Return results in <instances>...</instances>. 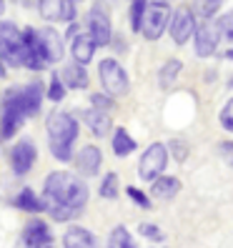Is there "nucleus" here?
Returning a JSON list of instances; mask_svg holds the SVG:
<instances>
[{
    "label": "nucleus",
    "instance_id": "1",
    "mask_svg": "<svg viewBox=\"0 0 233 248\" xmlns=\"http://www.w3.org/2000/svg\"><path fill=\"white\" fill-rule=\"evenodd\" d=\"M88 186L80 178H76L73 173L65 170H55L46 178L43 186V203H46V211L53 216V221L65 223L70 218L80 216V211L88 203Z\"/></svg>",
    "mask_w": 233,
    "mask_h": 248
},
{
    "label": "nucleus",
    "instance_id": "2",
    "mask_svg": "<svg viewBox=\"0 0 233 248\" xmlns=\"http://www.w3.org/2000/svg\"><path fill=\"white\" fill-rule=\"evenodd\" d=\"M78 138V121L70 113H53L48 118V145L55 160L73 158V143Z\"/></svg>",
    "mask_w": 233,
    "mask_h": 248
},
{
    "label": "nucleus",
    "instance_id": "3",
    "mask_svg": "<svg viewBox=\"0 0 233 248\" xmlns=\"http://www.w3.org/2000/svg\"><path fill=\"white\" fill-rule=\"evenodd\" d=\"M25 108L20 100V85L10 88L3 95V106H0V138L8 140L18 133V128L25 123Z\"/></svg>",
    "mask_w": 233,
    "mask_h": 248
},
{
    "label": "nucleus",
    "instance_id": "4",
    "mask_svg": "<svg viewBox=\"0 0 233 248\" xmlns=\"http://www.w3.org/2000/svg\"><path fill=\"white\" fill-rule=\"evenodd\" d=\"M0 61L3 65L20 68L23 65V33L16 23H0Z\"/></svg>",
    "mask_w": 233,
    "mask_h": 248
},
{
    "label": "nucleus",
    "instance_id": "5",
    "mask_svg": "<svg viewBox=\"0 0 233 248\" xmlns=\"http://www.w3.org/2000/svg\"><path fill=\"white\" fill-rule=\"evenodd\" d=\"M98 76H100V85L108 91V95L121 98L128 93L130 88V80H128V73L125 68L115 61V58H103L98 65Z\"/></svg>",
    "mask_w": 233,
    "mask_h": 248
},
{
    "label": "nucleus",
    "instance_id": "6",
    "mask_svg": "<svg viewBox=\"0 0 233 248\" xmlns=\"http://www.w3.org/2000/svg\"><path fill=\"white\" fill-rule=\"evenodd\" d=\"M171 5L166 0H155V3H148L145 8V16L140 23V33L148 38V40H158L163 35V31L171 25Z\"/></svg>",
    "mask_w": 233,
    "mask_h": 248
},
{
    "label": "nucleus",
    "instance_id": "7",
    "mask_svg": "<svg viewBox=\"0 0 233 248\" xmlns=\"http://www.w3.org/2000/svg\"><path fill=\"white\" fill-rule=\"evenodd\" d=\"M168 166V148L163 143H151L148 148L143 151L140 155V163H138V176L143 181L153 183L155 178L163 176V170Z\"/></svg>",
    "mask_w": 233,
    "mask_h": 248
},
{
    "label": "nucleus",
    "instance_id": "8",
    "mask_svg": "<svg viewBox=\"0 0 233 248\" xmlns=\"http://www.w3.org/2000/svg\"><path fill=\"white\" fill-rule=\"evenodd\" d=\"M23 33V65L31 68V70H43L50 65V58H48V50L40 40V33L35 28H25Z\"/></svg>",
    "mask_w": 233,
    "mask_h": 248
},
{
    "label": "nucleus",
    "instance_id": "9",
    "mask_svg": "<svg viewBox=\"0 0 233 248\" xmlns=\"http://www.w3.org/2000/svg\"><path fill=\"white\" fill-rule=\"evenodd\" d=\"M221 40H223V35H221V25H218V20H206L203 25H198L196 33H193V46H196L198 58L213 55Z\"/></svg>",
    "mask_w": 233,
    "mask_h": 248
},
{
    "label": "nucleus",
    "instance_id": "10",
    "mask_svg": "<svg viewBox=\"0 0 233 248\" xmlns=\"http://www.w3.org/2000/svg\"><path fill=\"white\" fill-rule=\"evenodd\" d=\"M196 33V16L188 5H181L176 13L171 16V38L176 46H186Z\"/></svg>",
    "mask_w": 233,
    "mask_h": 248
},
{
    "label": "nucleus",
    "instance_id": "11",
    "mask_svg": "<svg viewBox=\"0 0 233 248\" xmlns=\"http://www.w3.org/2000/svg\"><path fill=\"white\" fill-rule=\"evenodd\" d=\"M35 158H38L35 143L28 140V138L18 140L16 145H13V151H10V168H13V173H16V176H25V173L33 168Z\"/></svg>",
    "mask_w": 233,
    "mask_h": 248
},
{
    "label": "nucleus",
    "instance_id": "12",
    "mask_svg": "<svg viewBox=\"0 0 233 248\" xmlns=\"http://www.w3.org/2000/svg\"><path fill=\"white\" fill-rule=\"evenodd\" d=\"M88 33L95 40V46H108L113 38V28H110V18L103 10V5H93L88 13Z\"/></svg>",
    "mask_w": 233,
    "mask_h": 248
},
{
    "label": "nucleus",
    "instance_id": "13",
    "mask_svg": "<svg viewBox=\"0 0 233 248\" xmlns=\"http://www.w3.org/2000/svg\"><path fill=\"white\" fill-rule=\"evenodd\" d=\"M20 238L25 248H53V233L48 223H43L40 218H33V221L25 223Z\"/></svg>",
    "mask_w": 233,
    "mask_h": 248
},
{
    "label": "nucleus",
    "instance_id": "14",
    "mask_svg": "<svg viewBox=\"0 0 233 248\" xmlns=\"http://www.w3.org/2000/svg\"><path fill=\"white\" fill-rule=\"evenodd\" d=\"M100 163H103V153H100L98 145H83L76 155V168L80 176H95L100 170Z\"/></svg>",
    "mask_w": 233,
    "mask_h": 248
},
{
    "label": "nucleus",
    "instance_id": "15",
    "mask_svg": "<svg viewBox=\"0 0 233 248\" xmlns=\"http://www.w3.org/2000/svg\"><path fill=\"white\" fill-rule=\"evenodd\" d=\"M95 40L91 38L88 31H78L76 35H73V43H70V50H73V58H76V63L78 65H85V63H91L93 61V53H95Z\"/></svg>",
    "mask_w": 233,
    "mask_h": 248
},
{
    "label": "nucleus",
    "instance_id": "16",
    "mask_svg": "<svg viewBox=\"0 0 233 248\" xmlns=\"http://www.w3.org/2000/svg\"><path fill=\"white\" fill-rule=\"evenodd\" d=\"M63 248H98L95 236L83 226H70L63 233Z\"/></svg>",
    "mask_w": 233,
    "mask_h": 248
},
{
    "label": "nucleus",
    "instance_id": "17",
    "mask_svg": "<svg viewBox=\"0 0 233 248\" xmlns=\"http://www.w3.org/2000/svg\"><path fill=\"white\" fill-rule=\"evenodd\" d=\"M20 100H23V108H25V115H35L40 110V103H43V83H28V85H20Z\"/></svg>",
    "mask_w": 233,
    "mask_h": 248
},
{
    "label": "nucleus",
    "instance_id": "18",
    "mask_svg": "<svg viewBox=\"0 0 233 248\" xmlns=\"http://www.w3.org/2000/svg\"><path fill=\"white\" fill-rule=\"evenodd\" d=\"M181 191V181L176 176H161L151 183V196L158 198V201H171L176 198Z\"/></svg>",
    "mask_w": 233,
    "mask_h": 248
},
{
    "label": "nucleus",
    "instance_id": "19",
    "mask_svg": "<svg viewBox=\"0 0 233 248\" xmlns=\"http://www.w3.org/2000/svg\"><path fill=\"white\" fill-rule=\"evenodd\" d=\"M83 123L88 125V128L93 130V136H98V138H103L108 130H110V118H108V113H106V110H98V108L83 110Z\"/></svg>",
    "mask_w": 233,
    "mask_h": 248
},
{
    "label": "nucleus",
    "instance_id": "20",
    "mask_svg": "<svg viewBox=\"0 0 233 248\" xmlns=\"http://www.w3.org/2000/svg\"><path fill=\"white\" fill-rule=\"evenodd\" d=\"M61 80L65 88H73V91H83L85 85H88V73H85L83 65L78 63H68L61 73Z\"/></svg>",
    "mask_w": 233,
    "mask_h": 248
},
{
    "label": "nucleus",
    "instance_id": "21",
    "mask_svg": "<svg viewBox=\"0 0 233 248\" xmlns=\"http://www.w3.org/2000/svg\"><path fill=\"white\" fill-rule=\"evenodd\" d=\"M38 33H40L43 46H46V50H48L50 63H58L63 58V38L58 35L53 28H43V31H38Z\"/></svg>",
    "mask_w": 233,
    "mask_h": 248
},
{
    "label": "nucleus",
    "instance_id": "22",
    "mask_svg": "<svg viewBox=\"0 0 233 248\" xmlns=\"http://www.w3.org/2000/svg\"><path fill=\"white\" fill-rule=\"evenodd\" d=\"M13 203H16V208L20 211H28V213H40L46 211V203H43V198H38L31 188H23V191H18V196L13 198Z\"/></svg>",
    "mask_w": 233,
    "mask_h": 248
},
{
    "label": "nucleus",
    "instance_id": "23",
    "mask_svg": "<svg viewBox=\"0 0 233 248\" xmlns=\"http://www.w3.org/2000/svg\"><path fill=\"white\" fill-rule=\"evenodd\" d=\"M110 145H113V153L118 155V158H125V155H130V153L136 151V140L130 138V133H128L125 128H115L113 130Z\"/></svg>",
    "mask_w": 233,
    "mask_h": 248
},
{
    "label": "nucleus",
    "instance_id": "24",
    "mask_svg": "<svg viewBox=\"0 0 233 248\" xmlns=\"http://www.w3.org/2000/svg\"><path fill=\"white\" fill-rule=\"evenodd\" d=\"M181 70H183V63L178 61V58H171V61H166V63L161 65V70H158V85H161V88H171V85L178 80Z\"/></svg>",
    "mask_w": 233,
    "mask_h": 248
},
{
    "label": "nucleus",
    "instance_id": "25",
    "mask_svg": "<svg viewBox=\"0 0 233 248\" xmlns=\"http://www.w3.org/2000/svg\"><path fill=\"white\" fill-rule=\"evenodd\" d=\"M108 248H138L125 226H115L108 236Z\"/></svg>",
    "mask_w": 233,
    "mask_h": 248
},
{
    "label": "nucleus",
    "instance_id": "26",
    "mask_svg": "<svg viewBox=\"0 0 233 248\" xmlns=\"http://www.w3.org/2000/svg\"><path fill=\"white\" fill-rule=\"evenodd\" d=\"M221 8V0H196L193 3V16L196 18H206V20H211L213 16H216V10Z\"/></svg>",
    "mask_w": 233,
    "mask_h": 248
},
{
    "label": "nucleus",
    "instance_id": "27",
    "mask_svg": "<svg viewBox=\"0 0 233 248\" xmlns=\"http://www.w3.org/2000/svg\"><path fill=\"white\" fill-rule=\"evenodd\" d=\"M145 8H148V0H133V3H130V28H133V33L140 31Z\"/></svg>",
    "mask_w": 233,
    "mask_h": 248
},
{
    "label": "nucleus",
    "instance_id": "28",
    "mask_svg": "<svg viewBox=\"0 0 233 248\" xmlns=\"http://www.w3.org/2000/svg\"><path fill=\"white\" fill-rule=\"evenodd\" d=\"M100 196L113 201V198H118V176L115 173H106L103 181H100Z\"/></svg>",
    "mask_w": 233,
    "mask_h": 248
},
{
    "label": "nucleus",
    "instance_id": "29",
    "mask_svg": "<svg viewBox=\"0 0 233 248\" xmlns=\"http://www.w3.org/2000/svg\"><path fill=\"white\" fill-rule=\"evenodd\" d=\"M40 13L48 20H63V0H43Z\"/></svg>",
    "mask_w": 233,
    "mask_h": 248
},
{
    "label": "nucleus",
    "instance_id": "30",
    "mask_svg": "<svg viewBox=\"0 0 233 248\" xmlns=\"http://www.w3.org/2000/svg\"><path fill=\"white\" fill-rule=\"evenodd\" d=\"M138 233H140L143 238L153 241V243H163V238H166V233L158 228L155 223H140V226H138Z\"/></svg>",
    "mask_w": 233,
    "mask_h": 248
},
{
    "label": "nucleus",
    "instance_id": "31",
    "mask_svg": "<svg viewBox=\"0 0 233 248\" xmlns=\"http://www.w3.org/2000/svg\"><path fill=\"white\" fill-rule=\"evenodd\" d=\"M125 193H128V198L133 201L136 206H140V208H145V211H148V208L153 206V203H151V198L145 196V193L140 191V188H136V186H128V188H125Z\"/></svg>",
    "mask_w": 233,
    "mask_h": 248
},
{
    "label": "nucleus",
    "instance_id": "32",
    "mask_svg": "<svg viewBox=\"0 0 233 248\" xmlns=\"http://www.w3.org/2000/svg\"><path fill=\"white\" fill-rule=\"evenodd\" d=\"M63 95H65V85H63V80H61V76H55L50 78V85H48V98L53 100V103H58V100H63Z\"/></svg>",
    "mask_w": 233,
    "mask_h": 248
},
{
    "label": "nucleus",
    "instance_id": "33",
    "mask_svg": "<svg viewBox=\"0 0 233 248\" xmlns=\"http://www.w3.org/2000/svg\"><path fill=\"white\" fill-rule=\"evenodd\" d=\"M218 123H221V128H223V130L233 133V98H231L228 103L221 108V113H218Z\"/></svg>",
    "mask_w": 233,
    "mask_h": 248
},
{
    "label": "nucleus",
    "instance_id": "34",
    "mask_svg": "<svg viewBox=\"0 0 233 248\" xmlns=\"http://www.w3.org/2000/svg\"><path fill=\"white\" fill-rule=\"evenodd\" d=\"M218 25H221V35H223L226 40L233 43V10H228L226 16L218 20Z\"/></svg>",
    "mask_w": 233,
    "mask_h": 248
},
{
    "label": "nucleus",
    "instance_id": "35",
    "mask_svg": "<svg viewBox=\"0 0 233 248\" xmlns=\"http://www.w3.org/2000/svg\"><path fill=\"white\" fill-rule=\"evenodd\" d=\"M171 153H173V158H176L178 163H183V160L188 158V143H183V140H171Z\"/></svg>",
    "mask_w": 233,
    "mask_h": 248
},
{
    "label": "nucleus",
    "instance_id": "36",
    "mask_svg": "<svg viewBox=\"0 0 233 248\" xmlns=\"http://www.w3.org/2000/svg\"><path fill=\"white\" fill-rule=\"evenodd\" d=\"M91 100H93V108H98V110H110L113 108V98H108V95H103V93H93L91 95Z\"/></svg>",
    "mask_w": 233,
    "mask_h": 248
},
{
    "label": "nucleus",
    "instance_id": "37",
    "mask_svg": "<svg viewBox=\"0 0 233 248\" xmlns=\"http://www.w3.org/2000/svg\"><path fill=\"white\" fill-rule=\"evenodd\" d=\"M221 153L228 158V163L233 166V140H226V143L221 145Z\"/></svg>",
    "mask_w": 233,
    "mask_h": 248
},
{
    "label": "nucleus",
    "instance_id": "38",
    "mask_svg": "<svg viewBox=\"0 0 233 248\" xmlns=\"http://www.w3.org/2000/svg\"><path fill=\"white\" fill-rule=\"evenodd\" d=\"M23 5H25V8H40L43 0H23Z\"/></svg>",
    "mask_w": 233,
    "mask_h": 248
},
{
    "label": "nucleus",
    "instance_id": "39",
    "mask_svg": "<svg viewBox=\"0 0 233 248\" xmlns=\"http://www.w3.org/2000/svg\"><path fill=\"white\" fill-rule=\"evenodd\" d=\"M3 13H5V0H0V18H3Z\"/></svg>",
    "mask_w": 233,
    "mask_h": 248
},
{
    "label": "nucleus",
    "instance_id": "40",
    "mask_svg": "<svg viewBox=\"0 0 233 248\" xmlns=\"http://www.w3.org/2000/svg\"><path fill=\"white\" fill-rule=\"evenodd\" d=\"M226 58H228V61H233V48H228V50H226Z\"/></svg>",
    "mask_w": 233,
    "mask_h": 248
},
{
    "label": "nucleus",
    "instance_id": "41",
    "mask_svg": "<svg viewBox=\"0 0 233 248\" xmlns=\"http://www.w3.org/2000/svg\"><path fill=\"white\" fill-rule=\"evenodd\" d=\"M0 76H5V65H3V61H0Z\"/></svg>",
    "mask_w": 233,
    "mask_h": 248
},
{
    "label": "nucleus",
    "instance_id": "42",
    "mask_svg": "<svg viewBox=\"0 0 233 248\" xmlns=\"http://www.w3.org/2000/svg\"><path fill=\"white\" fill-rule=\"evenodd\" d=\"M228 85H231V88H233V76H231V80H228Z\"/></svg>",
    "mask_w": 233,
    "mask_h": 248
},
{
    "label": "nucleus",
    "instance_id": "43",
    "mask_svg": "<svg viewBox=\"0 0 233 248\" xmlns=\"http://www.w3.org/2000/svg\"><path fill=\"white\" fill-rule=\"evenodd\" d=\"M221 3H223V0H221Z\"/></svg>",
    "mask_w": 233,
    "mask_h": 248
}]
</instances>
